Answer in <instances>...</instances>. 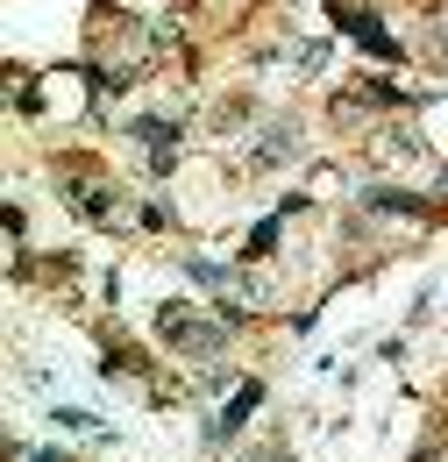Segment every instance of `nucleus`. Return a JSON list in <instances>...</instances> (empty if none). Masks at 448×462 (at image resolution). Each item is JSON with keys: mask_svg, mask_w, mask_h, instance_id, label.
<instances>
[{"mask_svg": "<svg viewBox=\"0 0 448 462\" xmlns=\"http://www.w3.org/2000/svg\"><path fill=\"white\" fill-rule=\"evenodd\" d=\"M150 335L178 356V363H221L228 342H235V320H228L221 306L207 313V306H185V299H171L150 313Z\"/></svg>", "mask_w": 448, "mask_h": 462, "instance_id": "obj_1", "label": "nucleus"}, {"mask_svg": "<svg viewBox=\"0 0 448 462\" xmlns=\"http://www.w3.org/2000/svg\"><path fill=\"white\" fill-rule=\"evenodd\" d=\"M299 143H306V128H299L292 115H271V128H264L257 150H249V164H257V171H278L285 157H299Z\"/></svg>", "mask_w": 448, "mask_h": 462, "instance_id": "obj_2", "label": "nucleus"}, {"mask_svg": "<svg viewBox=\"0 0 448 462\" xmlns=\"http://www.w3.org/2000/svg\"><path fill=\"white\" fill-rule=\"evenodd\" d=\"M264 399H271V392H264V377H242V384H235V399L221 405V420H214L207 434H214V441H228V434H242V427H249V412H257Z\"/></svg>", "mask_w": 448, "mask_h": 462, "instance_id": "obj_3", "label": "nucleus"}]
</instances>
